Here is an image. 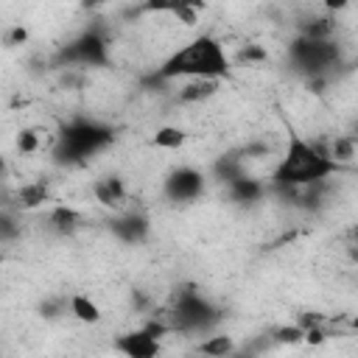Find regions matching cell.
Listing matches in <instances>:
<instances>
[{
  "label": "cell",
  "mask_w": 358,
  "mask_h": 358,
  "mask_svg": "<svg viewBox=\"0 0 358 358\" xmlns=\"http://www.w3.org/2000/svg\"><path fill=\"white\" fill-rule=\"evenodd\" d=\"M229 56L215 36H196L173 50L159 67L157 78H227Z\"/></svg>",
  "instance_id": "1"
},
{
  "label": "cell",
  "mask_w": 358,
  "mask_h": 358,
  "mask_svg": "<svg viewBox=\"0 0 358 358\" xmlns=\"http://www.w3.org/2000/svg\"><path fill=\"white\" fill-rule=\"evenodd\" d=\"M338 171V162L319 145L302 140V137H291L285 157L277 162L271 182L282 190H294V187H308V185H319L327 176H333Z\"/></svg>",
  "instance_id": "2"
},
{
  "label": "cell",
  "mask_w": 358,
  "mask_h": 358,
  "mask_svg": "<svg viewBox=\"0 0 358 358\" xmlns=\"http://www.w3.org/2000/svg\"><path fill=\"white\" fill-rule=\"evenodd\" d=\"M115 140L112 129L98 123V120H70L67 126H62L59 140H56V157L67 159V162H78L87 159L98 151H103L109 143Z\"/></svg>",
  "instance_id": "3"
},
{
  "label": "cell",
  "mask_w": 358,
  "mask_h": 358,
  "mask_svg": "<svg viewBox=\"0 0 358 358\" xmlns=\"http://www.w3.org/2000/svg\"><path fill=\"white\" fill-rule=\"evenodd\" d=\"M218 322V310L210 305V299H204L193 285L182 288L173 299V308L168 313V327L171 330H207L210 324Z\"/></svg>",
  "instance_id": "4"
},
{
  "label": "cell",
  "mask_w": 358,
  "mask_h": 358,
  "mask_svg": "<svg viewBox=\"0 0 358 358\" xmlns=\"http://www.w3.org/2000/svg\"><path fill=\"white\" fill-rule=\"evenodd\" d=\"M338 45L333 39H308L299 36L291 45V62L308 73V76H322L327 73L333 64H338Z\"/></svg>",
  "instance_id": "5"
},
{
  "label": "cell",
  "mask_w": 358,
  "mask_h": 358,
  "mask_svg": "<svg viewBox=\"0 0 358 358\" xmlns=\"http://www.w3.org/2000/svg\"><path fill=\"white\" fill-rule=\"evenodd\" d=\"M59 64H84V67H101L109 59V45L103 39V34L98 31H84L81 36H76L73 42H67L59 50Z\"/></svg>",
  "instance_id": "6"
},
{
  "label": "cell",
  "mask_w": 358,
  "mask_h": 358,
  "mask_svg": "<svg viewBox=\"0 0 358 358\" xmlns=\"http://www.w3.org/2000/svg\"><path fill=\"white\" fill-rule=\"evenodd\" d=\"M168 330V322H148L145 327L120 336L115 341V350H120L129 358H154L159 352V336H165Z\"/></svg>",
  "instance_id": "7"
},
{
  "label": "cell",
  "mask_w": 358,
  "mask_h": 358,
  "mask_svg": "<svg viewBox=\"0 0 358 358\" xmlns=\"http://www.w3.org/2000/svg\"><path fill=\"white\" fill-rule=\"evenodd\" d=\"M204 190V176L196 168H176L165 176V196L171 201H193Z\"/></svg>",
  "instance_id": "8"
},
{
  "label": "cell",
  "mask_w": 358,
  "mask_h": 358,
  "mask_svg": "<svg viewBox=\"0 0 358 358\" xmlns=\"http://www.w3.org/2000/svg\"><path fill=\"white\" fill-rule=\"evenodd\" d=\"M199 8H204V0H145L143 11H162V14H173L179 17L185 25L196 22Z\"/></svg>",
  "instance_id": "9"
},
{
  "label": "cell",
  "mask_w": 358,
  "mask_h": 358,
  "mask_svg": "<svg viewBox=\"0 0 358 358\" xmlns=\"http://www.w3.org/2000/svg\"><path fill=\"white\" fill-rule=\"evenodd\" d=\"M109 229H112L120 241H126V243H140V241L148 235V218H143V215H137V213H129V215L115 218V221L109 224Z\"/></svg>",
  "instance_id": "10"
},
{
  "label": "cell",
  "mask_w": 358,
  "mask_h": 358,
  "mask_svg": "<svg viewBox=\"0 0 358 358\" xmlns=\"http://www.w3.org/2000/svg\"><path fill=\"white\" fill-rule=\"evenodd\" d=\"M92 193H95V199H98L101 204L112 207V204H120V201L126 199V185H123V179H117V176H106V179H98V182L92 185Z\"/></svg>",
  "instance_id": "11"
},
{
  "label": "cell",
  "mask_w": 358,
  "mask_h": 358,
  "mask_svg": "<svg viewBox=\"0 0 358 358\" xmlns=\"http://www.w3.org/2000/svg\"><path fill=\"white\" fill-rule=\"evenodd\" d=\"M229 193H232L235 201H257L263 196V185L257 179H249V176L238 173V176L229 179Z\"/></svg>",
  "instance_id": "12"
},
{
  "label": "cell",
  "mask_w": 358,
  "mask_h": 358,
  "mask_svg": "<svg viewBox=\"0 0 358 358\" xmlns=\"http://www.w3.org/2000/svg\"><path fill=\"white\" fill-rule=\"evenodd\" d=\"M50 227L59 232V235H70V232H76V227H78V221H81V215L73 210V207H53L50 210Z\"/></svg>",
  "instance_id": "13"
},
{
  "label": "cell",
  "mask_w": 358,
  "mask_h": 358,
  "mask_svg": "<svg viewBox=\"0 0 358 358\" xmlns=\"http://www.w3.org/2000/svg\"><path fill=\"white\" fill-rule=\"evenodd\" d=\"M218 92V78H190V84L179 92L182 101H204Z\"/></svg>",
  "instance_id": "14"
},
{
  "label": "cell",
  "mask_w": 358,
  "mask_h": 358,
  "mask_svg": "<svg viewBox=\"0 0 358 358\" xmlns=\"http://www.w3.org/2000/svg\"><path fill=\"white\" fill-rule=\"evenodd\" d=\"M70 313H73L76 319L87 322V324H95V322L101 319V308H98L90 296H84V294H73V296H70Z\"/></svg>",
  "instance_id": "15"
},
{
  "label": "cell",
  "mask_w": 358,
  "mask_h": 358,
  "mask_svg": "<svg viewBox=\"0 0 358 358\" xmlns=\"http://www.w3.org/2000/svg\"><path fill=\"white\" fill-rule=\"evenodd\" d=\"M17 199H20V204L22 207H39V204H45L48 201V187L42 185V182H31V185H22V190L17 193Z\"/></svg>",
  "instance_id": "16"
},
{
  "label": "cell",
  "mask_w": 358,
  "mask_h": 358,
  "mask_svg": "<svg viewBox=\"0 0 358 358\" xmlns=\"http://www.w3.org/2000/svg\"><path fill=\"white\" fill-rule=\"evenodd\" d=\"M232 350H235V344L229 336H210L199 344V352H204V355H227Z\"/></svg>",
  "instance_id": "17"
},
{
  "label": "cell",
  "mask_w": 358,
  "mask_h": 358,
  "mask_svg": "<svg viewBox=\"0 0 358 358\" xmlns=\"http://www.w3.org/2000/svg\"><path fill=\"white\" fill-rule=\"evenodd\" d=\"M185 131L182 129H176V126H165V129H159L157 134H154V145H159V148H179L182 143H185Z\"/></svg>",
  "instance_id": "18"
},
{
  "label": "cell",
  "mask_w": 358,
  "mask_h": 358,
  "mask_svg": "<svg viewBox=\"0 0 358 358\" xmlns=\"http://www.w3.org/2000/svg\"><path fill=\"white\" fill-rule=\"evenodd\" d=\"M330 31H333L330 20H310L308 25H302V36L308 39H330Z\"/></svg>",
  "instance_id": "19"
},
{
  "label": "cell",
  "mask_w": 358,
  "mask_h": 358,
  "mask_svg": "<svg viewBox=\"0 0 358 358\" xmlns=\"http://www.w3.org/2000/svg\"><path fill=\"white\" fill-rule=\"evenodd\" d=\"M274 338H277L280 344H296V341L305 338V330H302L299 324H285V327H277V330H274Z\"/></svg>",
  "instance_id": "20"
},
{
  "label": "cell",
  "mask_w": 358,
  "mask_h": 358,
  "mask_svg": "<svg viewBox=\"0 0 358 358\" xmlns=\"http://www.w3.org/2000/svg\"><path fill=\"white\" fill-rule=\"evenodd\" d=\"M17 148H20L22 154H34V151L39 148V137H36V131H34V129H22V131L17 134Z\"/></svg>",
  "instance_id": "21"
},
{
  "label": "cell",
  "mask_w": 358,
  "mask_h": 358,
  "mask_svg": "<svg viewBox=\"0 0 358 358\" xmlns=\"http://www.w3.org/2000/svg\"><path fill=\"white\" fill-rule=\"evenodd\" d=\"M336 162H341V159H352V154H355V145H352V140L347 137V140H336V145L327 151Z\"/></svg>",
  "instance_id": "22"
},
{
  "label": "cell",
  "mask_w": 358,
  "mask_h": 358,
  "mask_svg": "<svg viewBox=\"0 0 358 358\" xmlns=\"http://www.w3.org/2000/svg\"><path fill=\"white\" fill-rule=\"evenodd\" d=\"M14 235H17V221H14L11 215L0 213V241H8V238H14Z\"/></svg>",
  "instance_id": "23"
},
{
  "label": "cell",
  "mask_w": 358,
  "mask_h": 358,
  "mask_svg": "<svg viewBox=\"0 0 358 358\" xmlns=\"http://www.w3.org/2000/svg\"><path fill=\"white\" fill-rule=\"evenodd\" d=\"M344 6H347V0H324V8H330V11H338Z\"/></svg>",
  "instance_id": "24"
},
{
  "label": "cell",
  "mask_w": 358,
  "mask_h": 358,
  "mask_svg": "<svg viewBox=\"0 0 358 358\" xmlns=\"http://www.w3.org/2000/svg\"><path fill=\"white\" fill-rule=\"evenodd\" d=\"M106 0H81V6L84 8H98V6H103Z\"/></svg>",
  "instance_id": "25"
},
{
  "label": "cell",
  "mask_w": 358,
  "mask_h": 358,
  "mask_svg": "<svg viewBox=\"0 0 358 358\" xmlns=\"http://www.w3.org/2000/svg\"><path fill=\"white\" fill-rule=\"evenodd\" d=\"M20 39H25V28H14L11 34V42H20Z\"/></svg>",
  "instance_id": "26"
},
{
  "label": "cell",
  "mask_w": 358,
  "mask_h": 358,
  "mask_svg": "<svg viewBox=\"0 0 358 358\" xmlns=\"http://www.w3.org/2000/svg\"><path fill=\"white\" fill-rule=\"evenodd\" d=\"M3 173H6V159L0 157V176H3Z\"/></svg>",
  "instance_id": "27"
}]
</instances>
